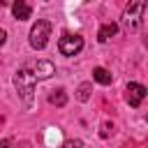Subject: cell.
Instances as JSON below:
<instances>
[{"label":"cell","instance_id":"e0dca14e","mask_svg":"<svg viewBox=\"0 0 148 148\" xmlns=\"http://www.w3.org/2000/svg\"><path fill=\"white\" fill-rule=\"evenodd\" d=\"M146 120H148V116H146Z\"/></svg>","mask_w":148,"mask_h":148},{"label":"cell","instance_id":"6da1fadb","mask_svg":"<svg viewBox=\"0 0 148 148\" xmlns=\"http://www.w3.org/2000/svg\"><path fill=\"white\" fill-rule=\"evenodd\" d=\"M35 83H37V76L32 74V69H28V67L16 69V74H14V88H16L18 97L23 99L25 106L32 104V97H35Z\"/></svg>","mask_w":148,"mask_h":148},{"label":"cell","instance_id":"52a82bcc","mask_svg":"<svg viewBox=\"0 0 148 148\" xmlns=\"http://www.w3.org/2000/svg\"><path fill=\"white\" fill-rule=\"evenodd\" d=\"M12 14H14V18H18V21H28L30 14H32V9H30V5H28L25 0H14V2H12Z\"/></svg>","mask_w":148,"mask_h":148},{"label":"cell","instance_id":"8992f818","mask_svg":"<svg viewBox=\"0 0 148 148\" xmlns=\"http://www.w3.org/2000/svg\"><path fill=\"white\" fill-rule=\"evenodd\" d=\"M32 74H35L37 79H49V76L56 74V67H53L51 60H37V62L32 65Z\"/></svg>","mask_w":148,"mask_h":148},{"label":"cell","instance_id":"3957f363","mask_svg":"<svg viewBox=\"0 0 148 148\" xmlns=\"http://www.w3.org/2000/svg\"><path fill=\"white\" fill-rule=\"evenodd\" d=\"M49 37H51V23L46 18H37V23L30 28V46L37 49V51L44 49Z\"/></svg>","mask_w":148,"mask_h":148},{"label":"cell","instance_id":"9c48e42d","mask_svg":"<svg viewBox=\"0 0 148 148\" xmlns=\"http://www.w3.org/2000/svg\"><path fill=\"white\" fill-rule=\"evenodd\" d=\"M92 79H95L99 86H109V83L113 81L111 72H109V69H104V67H95V69H92Z\"/></svg>","mask_w":148,"mask_h":148},{"label":"cell","instance_id":"30bf717a","mask_svg":"<svg viewBox=\"0 0 148 148\" xmlns=\"http://www.w3.org/2000/svg\"><path fill=\"white\" fill-rule=\"evenodd\" d=\"M49 102L56 104V106H65V104H67V95H65V90H62V88L51 90V92H49Z\"/></svg>","mask_w":148,"mask_h":148},{"label":"cell","instance_id":"5b68a950","mask_svg":"<svg viewBox=\"0 0 148 148\" xmlns=\"http://www.w3.org/2000/svg\"><path fill=\"white\" fill-rule=\"evenodd\" d=\"M146 92H148V90H146L141 83L130 81V83H127V88H125V99H127V104H130V106H139V104L143 102Z\"/></svg>","mask_w":148,"mask_h":148},{"label":"cell","instance_id":"5bb4252c","mask_svg":"<svg viewBox=\"0 0 148 148\" xmlns=\"http://www.w3.org/2000/svg\"><path fill=\"white\" fill-rule=\"evenodd\" d=\"M5 42H7V32H5V30H2V28H0V46H2V44H5Z\"/></svg>","mask_w":148,"mask_h":148},{"label":"cell","instance_id":"2e32d148","mask_svg":"<svg viewBox=\"0 0 148 148\" xmlns=\"http://www.w3.org/2000/svg\"><path fill=\"white\" fill-rule=\"evenodd\" d=\"M5 5H9V0H0V7H5Z\"/></svg>","mask_w":148,"mask_h":148},{"label":"cell","instance_id":"7c38bea8","mask_svg":"<svg viewBox=\"0 0 148 148\" xmlns=\"http://www.w3.org/2000/svg\"><path fill=\"white\" fill-rule=\"evenodd\" d=\"M60 148H83V141H81V139H69V141H65Z\"/></svg>","mask_w":148,"mask_h":148},{"label":"cell","instance_id":"7a4b0ae2","mask_svg":"<svg viewBox=\"0 0 148 148\" xmlns=\"http://www.w3.org/2000/svg\"><path fill=\"white\" fill-rule=\"evenodd\" d=\"M143 12H146V0H127L123 9V28L127 32H136L141 28Z\"/></svg>","mask_w":148,"mask_h":148},{"label":"cell","instance_id":"ba28073f","mask_svg":"<svg viewBox=\"0 0 148 148\" xmlns=\"http://www.w3.org/2000/svg\"><path fill=\"white\" fill-rule=\"evenodd\" d=\"M116 32H118V23H104V25L97 30V39H99V42H106V39H111Z\"/></svg>","mask_w":148,"mask_h":148},{"label":"cell","instance_id":"4fadbf2b","mask_svg":"<svg viewBox=\"0 0 148 148\" xmlns=\"http://www.w3.org/2000/svg\"><path fill=\"white\" fill-rule=\"evenodd\" d=\"M99 134H102V136H109V134H113V123H104Z\"/></svg>","mask_w":148,"mask_h":148},{"label":"cell","instance_id":"277c9868","mask_svg":"<svg viewBox=\"0 0 148 148\" xmlns=\"http://www.w3.org/2000/svg\"><path fill=\"white\" fill-rule=\"evenodd\" d=\"M81 49H83V37L76 35V32H62V37L58 39V51L67 58L76 56Z\"/></svg>","mask_w":148,"mask_h":148},{"label":"cell","instance_id":"9a60e30c","mask_svg":"<svg viewBox=\"0 0 148 148\" xmlns=\"http://www.w3.org/2000/svg\"><path fill=\"white\" fill-rule=\"evenodd\" d=\"M9 143H12L9 139H2V141H0V148H9Z\"/></svg>","mask_w":148,"mask_h":148},{"label":"cell","instance_id":"8fae6325","mask_svg":"<svg viewBox=\"0 0 148 148\" xmlns=\"http://www.w3.org/2000/svg\"><path fill=\"white\" fill-rule=\"evenodd\" d=\"M90 92H92V83L86 81V83H81V86L76 88V99H79V102H88V99H90Z\"/></svg>","mask_w":148,"mask_h":148}]
</instances>
